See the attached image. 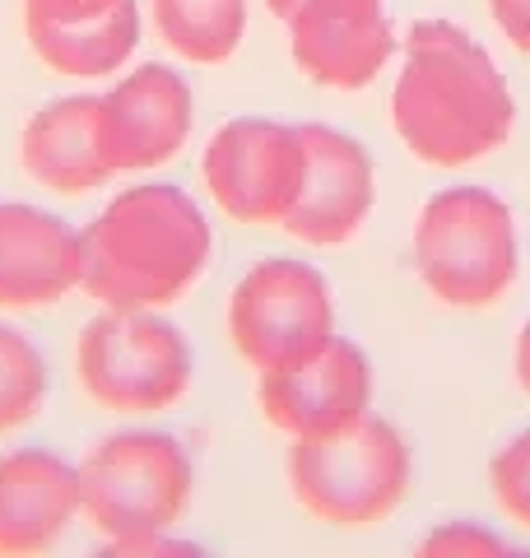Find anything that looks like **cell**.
Instances as JSON below:
<instances>
[{
	"label": "cell",
	"instance_id": "22",
	"mask_svg": "<svg viewBox=\"0 0 530 558\" xmlns=\"http://www.w3.org/2000/svg\"><path fill=\"white\" fill-rule=\"evenodd\" d=\"M493 20H498L503 38L530 57V0H489Z\"/></svg>",
	"mask_w": 530,
	"mask_h": 558
},
{
	"label": "cell",
	"instance_id": "25",
	"mask_svg": "<svg viewBox=\"0 0 530 558\" xmlns=\"http://www.w3.org/2000/svg\"><path fill=\"white\" fill-rule=\"evenodd\" d=\"M265 5H270L275 20H289V14H298V10L308 5V0H265Z\"/></svg>",
	"mask_w": 530,
	"mask_h": 558
},
{
	"label": "cell",
	"instance_id": "23",
	"mask_svg": "<svg viewBox=\"0 0 530 558\" xmlns=\"http://www.w3.org/2000/svg\"><path fill=\"white\" fill-rule=\"evenodd\" d=\"M108 554H201V545H186V539L164 535H145V539H112Z\"/></svg>",
	"mask_w": 530,
	"mask_h": 558
},
{
	"label": "cell",
	"instance_id": "5",
	"mask_svg": "<svg viewBox=\"0 0 530 558\" xmlns=\"http://www.w3.org/2000/svg\"><path fill=\"white\" fill-rule=\"evenodd\" d=\"M289 488L303 512L330 526H373L410 494V447L368 410L326 438H293Z\"/></svg>",
	"mask_w": 530,
	"mask_h": 558
},
{
	"label": "cell",
	"instance_id": "21",
	"mask_svg": "<svg viewBox=\"0 0 530 558\" xmlns=\"http://www.w3.org/2000/svg\"><path fill=\"white\" fill-rule=\"evenodd\" d=\"M121 0H24V20H51V24H80L98 20Z\"/></svg>",
	"mask_w": 530,
	"mask_h": 558
},
{
	"label": "cell",
	"instance_id": "2",
	"mask_svg": "<svg viewBox=\"0 0 530 558\" xmlns=\"http://www.w3.org/2000/svg\"><path fill=\"white\" fill-rule=\"evenodd\" d=\"M209 252L205 209L172 182H140L80 229V289L103 307L164 312L205 275Z\"/></svg>",
	"mask_w": 530,
	"mask_h": 558
},
{
	"label": "cell",
	"instance_id": "11",
	"mask_svg": "<svg viewBox=\"0 0 530 558\" xmlns=\"http://www.w3.org/2000/svg\"><path fill=\"white\" fill-rule=\"evenodd\" d=\"M293 65L322 89H368L396 57L382 0H308L285 20Z\"/></svg>",
	"mask_w": 530,
	"mask_h": 558
},
{
	"label": "cell",
	"instance_id": "4",
	"mask_svg": "<svg viewBox=\"0 0 530 558\" xmlns=\"http://www.w3.org/2000/svg\"><path fill=\"white\" fill-rule=\"evenodd\" d=\"M196 494V465L164 428H121L80 461V512L108 539L164 535Z\"/></svg>",
	"mask_w": 530,
	"mask_h": 558
},
{
	"label": "cell",
	"instance_id": "3",
	"mask_svg": "<svg viewBox=\"0 0 530 558\" xmlns=\"http://www.w3.org/2000/svg\"><path fill=\"white\" fill-rule=\"evenodd\" d=\"M423 289L447 307H493L521 266L511 209L484 186H447L414 223Z\"/></svg>",
	"mask_w": 530,
	"mask_h": 558
},
{
	"label": "cell",
	"instance_id": "6",
	"mask_svg": "<svg viewBox=\"0 0 530 558\" xmlns=\"http://www.w3.org/2000/svg\"><path fill=\"white\" fill-rule=\"evenodd\" d=\"M191 340L149 307H103L75 340L84 396L117 414L172 410L191 391Z\"/></svg>",
	"mask_w": 530,
	"mask_h": 558
},
{
	"label": "cell",
	"instance_id": "10",
	"mask_svg": "<svg viewBox=\"0 0 530 558\" xmlns=\"http://www.w3.org/2000/svg\"><path fill=\"white\" fill-rule=\"evenodd\" d=\"M261 414L289 438H326L373 405V363L353 340L330 336L308 363L261 373Z\"/></svg>",
	"mask_w": 530,
	"mask_h": 558
},
{
	"label": "cell",
	"instance_id": "18",
	"mask_svg": "<svg viewBox=\"0 0 530 558\" xmlns=\"http://www.w3.org/2000/svg\"><path fill=\"white\" fill-rule=\"evenodd\" d=\"M51 391L47 354L24 330L0 322V438L14 428H28L43 414Z\"/></svg>",
	"mask_w": 530,
	"mask_h": 558
},
{
	"label": "cell",
	"instance_id": "13",
	"mask_svg": "<svg viewBox=\"0 0 530 558\" xmlns=\"http://www.w3.org/2000/svg\"><path fill=\"white\" fill-rule=\"evenodd\" d=\"M80 289V229L28 201H0V312L51 307Z\"/></svg>",
	"mask_w": 530,
	"mask_h": 558
},
{
	"label": "cell",
	"instance_id": "8",
	"mask_svg": "<svg viewBox=\"0 0 530 558\" xmlns=\"http://www.w3.org/2000/svg\"><path fill=\"white\" fill-rule=\"evenodd\" d=\"M308 168L303 126L270 117H233L205 145V186L238 223H285Z\"/></svg>",
	"mask_w": 530,
	"mask_h": 558
},
{
	"label": "cell",
	"instance_id": "17",
	"mask_svg": "<svg viewBox=\"0 0 530 558\" xmlns=\"http://www.w3.org/2000/svg\"><path fill=\"white\" fill-rule=\"evenodd\" d=\"M149 20L172 57L224 65L246 38V0H149Z\"/></svg>",
	"mask_w": 530,
	"mask_h": 558
},
{
	"label": "cell",
	"instance_id": "19",
	"mask_svg": "<svg viewBox=\"0 0 530 558\" xmlns=\"http://www.w3.org/2000/svg\"><path fill=\"white\" fill-rule=\"evenodd\" d=\"M489 484H493V498H498V508L530 526V433L521 438H511L498 457L489 465Z\"/></svg>",
	"mask_w": 530,
	"mask_h": 558
},
{
	"label": "cell",
	"instance_id": "14",
	"mask_svg": "<svg viewBox=\"0 0 530 558\" xmlns=\"http://www.w3.org/2000/svg\"><path fill=\"white\" fill-rule=\"evenodd\" d=\"M80 517V465L47 447L0 451V554L28 558L57 549Z\"/></svg>",
	"mask_w": 530,
	"mask_h": 558
},
{
	"label": "cell",
	"instance_id": "1",
	"mask_svg": "<svg viewBox=\"0 0 530 558\" xmlns=\"http://www.w3.org/2000/svg\"><path fill=\"white\" fill-rule=\"evenodd\" d=\"M392 121L414 159L466 168L507 145L517 102L493 57L451 20H419L405 33V65Z\"/></svg>",
	"mask_w": 530,
	"mask_h": 558
},
{
	"label": "cell",
	"instance_id": "16",
	"mask_svg": "<svg viewBox=\"0 0 530 558\" xmlns=\"http://www.w3.org/2000/svg\"><path fill=\"white\" fill-rule=\"evenodd\" d=\"M28 47L47 70H57L65 80H108L121 65L135 57L140 33H145V20H140L135 0H121L98 20H80V24H51V20H24Z\"/></svg>",
	"mask_w": 530,
	"mask_h": 558
},
{
	"label": "cell",
	"instance_id": "9",
	"mask_svg": "<svg viewBox=\"0 0 530 558\" xmlns=\"http://www.w3.org/2000/svg\"><path fill=\"white\" fill-rule=\"evenodd\" d=\"M98 108L103 145H108L117 178L172 163L191 140V121H196V98H191L186 75L164 61L127 70L108 94H98Z\"/></svg>",
	"mask_w": 530,
	"mask_h": 558
},
{
	"label": "cell",
	"instance_id": "15",
	"mask_svg": "<svg viewBox=\"0 0 530 558\" xmlns=\"http://www.w3.org/2000/svg\"><path fill=\"white\" fill-rule=\"evenodd\" d=\"M20 163L38 186L57 196H84L117 178L103 145V108L98 94L51 98L28 117L20 135Z\"/></svg>",
	"mask_w": 530,
	"mask_h": 558
},
{
	"label": "cell",
	"instance_id": "7",
	"mask_svg": "<svg viewBox=\"0 0 530 558\" xmlns=\"http://www.w3.org/2000/svg\"><path fill=\"white\" fill-rule=\"evenodd\" d=\"M335 336V299L308 260L270 256L252 266L228 299V340L256 373H285L308 363Z\"/></svg>",
	"mask_w": 530,
	"mask_h": 558
},
{
	"label": "cell",
	"instance_id": "24",
	"mask_svg": "<svg viewBox=\"0 0 530 558\" xmlns=\"http://www.w3.org/2000/svg\"><path fill=\"white\" fill-rule=\"evenodd\" d=\"M517 381H521V391L530 396V322L521 326V340H517Z\"/></svg>",
	"mask_w": 530,
	"mask_h": 558
},
{
	"label": "cell",
	"instance_id": "12",
	"mask_svg": "<svg viewBox=\"0 0 530 558\" xmlns=\"http://www.w3.org/2000/svg\"><path fill=\"white\" fill-rule=\"evenodd\" d=\"M303 145H308V168L298 201L285 215V233L308 242V247H345L373 215L377 201L373 159L353 135L322 126V121L303 126Z\"/></svg>",
	"mask_w": 530,
	"mask_h": 558
},
{
	"label": "cell",
	"instance_id": "20",
	"mask_svg": "<svg viewBox=\"0 0 530 558\" xmlns=\"http://www.w3.org/2000/svg\"><path fill=\"white\" fill-rule=\"evenodd\" d=\"M423 554H511V545L484 526H442L423 539Z\"/></svg>",
	"mask_w": 530,
	"mask_h": 558
}]
</instances>
